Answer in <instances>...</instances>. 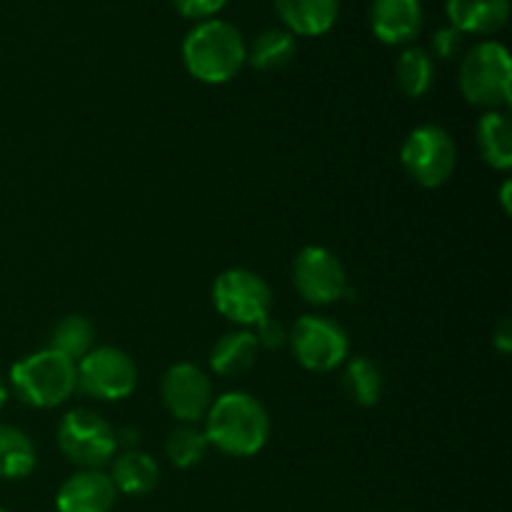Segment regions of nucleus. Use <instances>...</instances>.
<instances>
[{"mask_svg":"<svg viewBox=\"0 0 512 512\" xmlns=\"http://www.w3.org/2000/svg\"><path fill=\"white\" fill-rule=\"evenodd\" d=\"M205 438L233 458L260 453L268 443L270 418L265 405L248 393H225L205 413Z\"/></svg>","mask_w":512,"mask_h":512,"instance_id":"obj_1","label":"nucleus"},{"mask_svg":"<svg viewBox=\"0 0 512 512\" xmlns=\"http://www.w3.org/2000/svg\"><path fill=\"white\" fill-rule=\"evenodd\" d=\"M243 35L225 20H203L183 40V63L200 83L220 85L233 80L245 63Z\"/></svg>","mask_w":512,"mask_h":512,"instance_id":"obj_2","label":"nucleus"},{"mask_svg":"<svg viewBox=\"0 0 512 512\" xmlns=\"http://www.w3.org/2000/svg\"><path fill=\"white\" fill-rule=\"evenodd\" d=\"M10 383L23 403L33 408H55L75 393L78 370L73 360L45 348L15 363L10 368Z\"/></svg>","mask_w":512,"mask_h":512,"instance_id":"obj_3","label":"nucleus"},{"mask_svg":"<svg viewBox=\"0 0 512 512\" xmlns=\"http://www.w3.org/2000/svg\"><path fill=\"white\" fill-rule=\"evenodd\" d=\"M512 63L503 43L485 40L470 48L460 63V90L470 105L500 110L510 105Z\"/></svg>","mask_w":512,"mask_h":512,"instance_id":"obj_4","label":"nucleus"},{"mask_svg":"<svg viewBox=\"0 0 512 512\" xmlns=\"http://www.w3.org/2000/svg\"><path fill=\"white\" fill-rule=\"evenodd\" d=\"M400 160L410 178L423 188H438L448 183L458 165V148L450 133L440 125H420L405 138Z\"/></svg>","mask_w":512,"mask_h":512,"instance_id":"obj_5","label":"nucleus"},{"mask_svg":"<svg viewBox=\"0 0 512 512\" xmlns=\"http://www.w3.org/2000/svg\"><path fill=\"white\" fill-rule=\"evenodd\" d=\"M58 445L70 463L83 470L103 468L118 450L115 430L93 410H70L58 425Z\"/></svg>","mask_w":512,"mask_h":512,"instance_id":"obj_6","label":"nucleus"},{"mask_svg":"<svg viewBox=\"0 0 512 512\" xmlns=\"http://www.w3.org/2000/svg\"><path fill=\"white\" fill-rule=\"evenodd\" d=\"M213 303L220 315L238 325H258L270 315L273 293L258 273L230 268L218 275L213 285Z\"/></svg>","mask_w":512,"mask_h":512,"instance_id":"obj_7","label":"nucleus"},{"mask_svg":"<svg viewBox=\"0 0 512 512\" xmlns=\"http://www.w3.org/2000/svg\"><path fill=\"white\" fill-rule=\"evenodd\" d=\"M288 340L298 363L313 373H328L348 358V335L335 320L323 315H303Z\"/></svg>","mask_w":512,"mask_h":512,"instance_id":"obj_8","label":"nucleus"},{"mask_svg":"<svg viewBox=\"0 0 512 512\" xmlns=\"http://www.w3.org/2000/svg\"><path fill=\"white\" fill-rule=\"evenodd\" d=\"M78 388L98 400H123L138 385V368L133 358L118 348H95L80 363Z\"/></svg>","mask_w":512,"mask_h":512,"instance_id":"obj_9","label":"nucleus"},{"mask_svg":"<svg viewBox=\"0 0 512 512\" xmlns=\"http://www.w3.org/2000/svg\"><path fill=\"white\" fill-rule=\"evenodd\" d=\"M293 283L300 298L313 305H330L348 293V275L338 255L320 245H308L293 260Z\"/></svg>","mask_w":512,"mask_h":512,"instance_id":"obj_10","label":"nucleus"},{"mask_svg":"<svg viewBox=\"0 0 512 512\" xmlns=\"http://www.w3.org/2000/svg\"><path fill=\"white\" fill-rule=\"evenodd\" d=\"M160 395L173 418L180 423L195 425L205 418L213 405V385L210 378L193 363H178L165 373Z\"/></svg>","mask_w":512,"mask_h":512,"instance_id":"obj_11","label":"nucleus"},{"mask_svg":"<svg viewBox=\"0 0 512 512\" xmlns=\"http://www.w3.org/2000/svg\"><path fill=\"white\" fill-rule=\"evenodd\" d=\"M118 498L113 480L100 468L80 470L70 475L58 490L55 508L58 512H110Z\"/></svg>","mask_w":512,"mask_h":512,"instance_id":"obj_12","label":"nucleus"},{"mask_svg":"<svg viewBox=\"0 0 512 512\" xmlns=\"http://www.w3.org/2000/svg\"><path fill=\"white\" fill-rule=\"evenodd\" d=\"M370 25L380 43L405 45L423 28V5L420 0H373Z\"/></svg>","mask_w":512,"mask_h":512,"instance_id":"obj_13","label":"nucleus"},{"mask_svg":"<svg viewBox=\"0 0 512 512\" xmlns=\"http://www.w3.org/2000/svg\"><path fill=\"white\" fill-rule=\"evenodd\" d=\"M273 5L285 30L305 38L328 33L340 15V0H273Z\"/></svg>","mask_w":512,"mask_h":512,"instance_id":"obj_14","label":"nucleus"},{"mask_svg":"<svg viewBox=\"0 0 512 512\" xmlns=\"http://www.w3.org/2000/svg\"><path fill=\"white\" fill-rule=\"evenodd\" d=\"M445 10L458 33L493 35L508 23L510 0H448Z\"/></svg>","mask_w":512,"mask_h":512,"instance_id":"obj_15","label":"nucleus"},{"mask_svg":"<svg viewBox=\"0 0 512 512\" xmlns=\"http://www.w3.org/2000/svg\"><path fill=\"white\" fill-rule=\"evenodd\" d=\"M258 353L260 345L255 340V333H248V330L225 333L210 350V368L223 378H235L253 368Z\"/></svg>","mask_w":512,"mask_h":512,"instance_id":"obj_16","label":"nucleus"},{"mask_svg":"<svg viewBox=\"0 0 512 512\" xmlns=\"http://www.w3.org/2000/svg\"><path fill=\"white\" fill-rule=\"evenodd\" d=\"M108 475L118 493L145 495L158 485L160 468L150 455L140 453V450H123L120 455H115L113 470Z\"/></svg>","mask_w":512,"mask_h":512,"instance_id":"obj_17","label":"nucleus"},{"mask_svg":"<svg viewBox=\"0 0 512 512\" xmlns=\"http://www.w3.org/2000/svg\"><path fill=\"white\" fill-rule=\"evenodd\" d=\"M478 148L485 163L495 170L512 165V125L505 110H490L478 123Z\"/></svg>","mask_w":512,"mask_h":512,"instance_id":"obj_18","label":"nucleus"},{"mask_svg":"<svg viewBox=\"0 0 512 512\" xmlns=\"http://www.w3.org/2000/svg\"><path fill=\"white\" fill-rule=\"evenodd\" d=\"M295 50H298V43H295V35L290 30L268 28L253 40V45L245 53V60L255 70L273 73V70L285 68L295 58Z\"/></svg>","mask_w":512,"mask_h":512,"instance_id":"obj_19","label":"nucleus"},{"mask_svg":"<svg viewBox=\"0 0 512 512\" xmlns=\"http://www.w3.org/2000/svg\"><path fill=\"white\" fill-rule=\"evenodd\" d=\"M385 380L380 373L378 363H373L370 358H353L348 363L343 373V390L355 405H363V408H373L380 398H383Z\"/></svg>","mask_w":512,"mask_h":512,"instance_id":"obj_20","label":"nucleus"},{"mask_svg":"<svg viewBox=\"0 0 512 512\" xmlns=\"http://www.w3.org/2000/svg\"><path fill=\"white\" fill-rule=\"evenodd\" d=\"M395 80L408 98H420L435 83L433 55L425 48H405L395 63Z\"/></svg>","mask_w":512,"mask_h":512,"instance_id":"obj_21","label":"nucleus"},{"mask_svg":"<svg viewBox=\"0 0 512 512\" xmlns=\"http://www.w3.org/2000/svg\"><path fill=\"white\" fill-rule=\"evenodd\" d=\"M35 468V445L23 430L0 425V478L20 480Z\"/></svg>","mask_w":512,"mask_h":512,"instance_id":"obj_22","label":"nucleus"},{"mask_svg":"<svg viewBox=\"0 0 512 512\" xmlns=\"http://www.w3.org/2000/svg\"><path fill=\"white\" fill-rule=\"evenodd\" d=\"M95 340V328L90 325V320H85L83 315H68V318L60 320L53 328V338H50V350L65 355L75 363V360L85 358V355L93 350Z\"/></svg>","mask_w":512,"mask_h":512,"instance_id":"obj_23","label":"nucleus"},{"mask_svg":"<svg viewBox=\"0 0 512 512\" xmlns=\"http://www.w3.org/2000/svg\"><path fill=\"white\" fill-rule=\"evenodd\" d=\"M208 438L200 428L195 425L183 423L180 428H175L173 433L165 440V453H168L170 463L178 465V468H195L200 460L208 453Z\"/></svg>","mask_w":512,"mask_h":512,"instance_id":"obj_24","label":"nucleus"},{"mask_svg":"<svg viewBox=\"0 0 512 512\" xmlns=\"http://www.w3.org/2000/svg\"><path fill=\"white\" fill-rule=\"evenodd\" d=\"M228 0H173L180 15L190 20H210L215 13L225 8Z\"/></svg>","mask_w":512,"mask_h":512,"instance_id":"obj_25","label":"nucleus"},{"mask_svg":"<svg viewBox=\"0 0 512 512\" xmlns=\"http://www.w3.org/2000/svg\"><path fill=\"white\" fill-rule=\"evenodd\" d=\"M258 333H255V340H258L260 348H268V350H278L280 345H285L288 340V333H285V325L275 318H263L258 325Z\"/></svg>","mask_w":512,"mask_h":512,"instance_id":"obj_26","label":"nucleus"},{"mask_svg":"<svg viewBox=\"0 0 512 512\" xmlns=\"http://www.w3.org/2000/svg\"><path fill=\"white\" fill-rule=\"evenodd\" d=\"M463 48V33L450 25V28H440L438 33L433 35V53L438 55L440 60H450L460 53Z\"/></svg>","mask_w":512,"mask_h":512,"instance_id":"obj_27","label":"nucleus"},{"mask_svg":"<svg viewBox=\"0 0 512 512\" xmlns=\"http://www.w3.org/2000/svg\"><path fill=\"white\" fill-rule=\"evenodd\" d=\"M493 345L495 350H500L503 355H508L512 350V323L510 318H503L493 330Z\"/></svg>","mask_w":512,"mask_h":512,"instance_id":"obj_28","label":"nucleus"},{"mask_svg":"<svg viewBox=\"0 0 512 512\" xmlns=\"http://www.w3.org/2000/svg\"><path fill=\"white\" fill-rule=\"evenodd\" d=\"M138 443H140V430L138 428H130V425H125V428L115 430V445L123 450H138Z\"/></svg>","mask_w":512,"mask_h":512,"instance_id":"obj_29","label":"nucleus"},{"mask_svg":"<svg viewBox=\"0 0 512 512\" xmlns=\"http://www.w3.org/2000/svg\"><path fill=\"white\" fill-rule=\"evenodd\" d=\"M508 195H510V183H505V185H503V203H505V210H510V198H508Z\"/></svg>","mask_w":512,"mask_h":512,"instance_id":"obj_30","label":"nucleus"},{"mask_svg":"<svg viewBox=\"0 0 512 512\" xmlns=\"http://www.w3.org/2000/svg\"><path fill=\"white\" fill-rule=\"evenodd\" d=\"M5 400H8V388H5V383L0 380V408L5 405Z\"/></svg>","mask_w":512,"mask_h":512,"instance_id":"obj_31","label":"nucleus"},{"mask_svg":"<svg viewBox=\"0 0 512 512\" xmlns=\"http://www.w3.org/2000/svg\"><path fill=\"white\" fill-rule=\"evenodd\" d=\"M0 512H5V510H0Z\"/></svg>","mask_w":512,"mask_h":512,"instance_id":"obj_32","label":"nucleus"}]
</instances>
